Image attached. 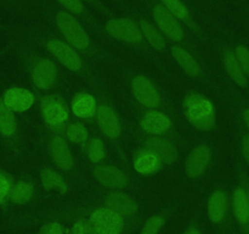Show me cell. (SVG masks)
Instances as JSON below:
<instances>
[{"label":"cell","instance_id":"2","mask_svg":"<svg viewBox=\"0 0 249 234\" xmlns=\"http://www.w3.org/2000/svg\"><path fill=\"white\" fill-rule=\"evenodd\" d=\"M56 24L66 39V43L71 46L80 51H85L90 48L89 34L72 14L60 11L56 15Z\"/></svg>","mask_w":249,"mask_h":234},{"label":"cell","instance_id":"32","mask_svg":"<svg viewBox=\"0 0 249 234\" xmlns=\"http://www.w3.org/2000/svg\"><path fill=\"white\" fill-rule=\"evenodd\" d=\"M12 189V180L7 173L0 171V205L5 204Z\"/></svg>","mask_w":249,"mask_h":234},{"label":"cell","instance_id":"34","mask_svg":"<svg viewBox=\"0 0 249 234\" xmlns=\"http://www.w3.org/2000/svg\"><path fill=\"white\" fill-rule=\"evenodd\" d=\"M61 5L66 9V11L70 14L82 15L85 11L84 4L82 0H57Z\"/></svg>","mask_w":249,"mask_h":234},{"label":"cell","instance_id":"5","mask_svg":"<svg viewBox=\"0 0 249 234\" xmlns=\"http://www.w3.org/2000/svg\"><path fill=\"white\" fill-rule=\"evenodd\" d=\"M105 31L112 38L124 43L139 44L143 39L140 26L130 19L109 20L105 26Z\"/></svg>","mask_w":249,"mask_h":234},{"label":"cell","instance_id":"28","mask_svg":"<svg viewBox=\"0 0 249 234\" xmlns=\"http://www.w3.org/2000/svg\"><path fill=\"white\" fill-rule=\"evenodd\" d=\"M66 138L73 144H78V145H83L89 139V131L83 124L82 122H75V123H71L70 126L66 128Z\"/></svg>","mask_w":249,"mask_h":234},{"label":"cell","instance_id":"16","mask_svg":"<svg viewBox=\"0 0 249 234\" xmlns=\"http://www.w3.org/2000/svg\"><path fill=\"white\" fill-rule=\"evenodd\" d=\"M106 207L113 210L122 217L133 216L138 211V204L133 197L119 190L109 193L106 197Z\"/></svg>","mask_w":249,"mask_h":234},{"label":"cell","instance_id":"15","mask_svg":"<svg viewBox=\"0 0 249 234\" xmlns=\"http://www.w3.org/2000/svg\"><path fill=\"white\" fill-rule=\"evenodd\" d=\"M140 127L150 136H164L172 128V121L165 114L153 109L143 115L140 121Z\"/></svg>","mask_w":249,"mask_h":234},{"label":"cell","instance_id":"23","mask_svg":"<svg viewBox=\"0 0 249 234\" xmlns=\"http://www.w3.org/2000/svg\"><path fill=\"white\" fill-rule=\"evenodd\" d=\"M224 67L228 72L229 77L233 80L240 87H246L247 85V76L243 72L237 58H236L233 51H225L224 53Z\"/></svg>","mask_w":249,"mask_h":234},{"label":"cell","instance_id":"10","mask_svg":"<svg viewBox=\"0 0 249 234\" xmlns=\"http://www.w3.org/2000/svg\"><path fill=\"white\" fill-rule=\"evenodd\" d=\"M212 161V150L206 144L197 145L190 151L185 162V172L190 178H198L206 172Z\"/></svg>","mask_w":249,"mask_h":234},{"label":"cell","instance_id":"11","mask_svg":"<svg viewBox=\"0 0 249 234\" xmlns=\"http://www.w3.org/2000/svg\"><path fill=\"white\" fill-rule=\"evenodd\" d=\"M92 175L100 184L109 189H122L125 188L129 183L128 176L121 168L113 165L101 163L94 168Z\"/></svg>","mask_w":249,"mask_h":234},{"label":"cell","instance_id":"27","mask_svg":"<svg viewBox=\"0 0 249 234\" xmlns=\"http://www.w3.org/2000/svg\"><path fill=\"white\" fill-rule=\"evenodd\" d=\"M34 194V185L27 180H21L12 185L11 193H10V200L16 205L27 204L32 199Z\"/></svg>","mask_w":249,"mask_h":234},{"label":"cell","instance_id":"8","mask_svg":"<svg viewBox=\"0 0 249 234\" xmlns=\"http://www.w3.org/2000/svg\"><path fill=\"white\" fill-rule=\"evenodd\" d=\"M58 70L55 62L49 58H40L34 61L31 68V78L34 87L40 90H49L57 82Z\"/></svg>","mask_w":249,"mask_h":234},{"label":"cell","instance_id":"37","mask_svg":"<svg viewBox=\"0 0 249 234\" xmlns=\"http://www.w3.org/2000/svg\"><path fill=\"white\" fill-rule=\"evenodd\" d=\"M242 154L249 166V136H245L242 138Z\"/></svg>","mask_w":249,"mask_h":234},{"label":"cell","instance_id":"26","mask_svg":"<svg viewBox=\"0 0 249 234\" xmlns=\"http://www.w3.org/2000/svg\"><path fill=\"white\" fill-rule=\"evenodd\" d=\"M17 122L12 110L4 104L0 98V133L4 136H12L16 133Z\"/></svg>","mask_w":249,"mask_h":234},{"label":"cell","instance_id":"21","mask_svg":"<svg viewBox=\"0 0 249 234\" xmlns=\"http://www.w3.org/2000/svg\"><path fill=\"white\" fill-rule=\"evenodd\" d=\"M172 55L174 60L177 61L178 65L182 68L185 73H187L191 77H199L202 73L201 66L197 62L196 58L189 53L185 48L180 45H173L172 46Z\"/></svg>","mask_w":249,"mask_h":234},{"label":"cell","instance_id":"13","mask_svg":"<svg viewBox=\"0 0 249 234\" xmlns=\"http://www.w3.org/2000/svg\"><path fill=\"white\" fill-rule=\"evenodd\" d=\"M96 119L102 134L109 139H118L122 134V126L118 115L108 105H100L96 111Z\"/></svg>","mask_w":249,"mask_h":234},{"label":"cell","instance_id":"17","mask_svg":"<svg viewBox=\"0 0 249 234\" xmlns=\"http://www.w3.org/2000/svg\"><path fill=\"white\" fill-rule=\"evenodd\" d=\"M146 148L152 150L160 158L163 165H172L178 160V149L172 141L160 136H151L146 141Z\"/></svg>","mask_w":249,"mask_h":234},{"label":"cell","instance_id":"38","mask_svg":"<svg viewBox=\"0 0 249 234\" xmlns=\"http://www.w3.org/2000/svg\"><path fill=\"white\" fill-rule=\"evenodd\" d=\"M184 234H202V233H201V231H199V229L197 228V227L192 226V227H190V228L187 229V231L185 232Z\"/></svg>","mask_w":249,"mask_h":234},{"label":"cell","instance_id":"19","mask_svg":"<svg viewBox=\"0 0 249 234\" xmlns=\"http://www.w3.org/2000/svg\"><path fill=\"white\" fill-rule=\"evenodd\" d=\"M96 99L88 93H78L74 95L71 102V110L75 117L82 119H90L96 115L97 111Z\"/></svg>","mask_w":249,"mask_h":234},{"label":"cell","instance_id":"25","mask_svg":"<svg viewBox=\"0 0 249 234\" xmlns=\"http://www.w3.org/2000/svg\"><path fill=\"white\" fill-rule=\"evenodd\" d=\"M139 26H140L142 37H145L146 40L148 41V44L153 49H156L157 51L164 50L167 44H165V39L163 37V34L160 33V29L156 28L152 23H150L146 20H141Z\"/></svg>","mask_w":249,"mask_h":234},{"label":"cell","instance_id":"6","mask_svg":"<svg viewBox=\"0 0 249 234\" xmlns=\"http://www.w3.org/2000/svg\"><path fill=\"white\" fill-rule=\"evenodd\" d=\"M152 15L160 33L164 34L170 40L177 41V43L184 40L185 33L181 23L167 9H164L160 4H157L153 6Z\"/></svg>","mask_w":249,"mask_h":234},{"label":"cell","instance_id":"24","mask_svg":"<svg viewBox=\"0 0 249 234\" xmlns=\"http://www.w3.org/2000/svg\"><path fill=\"white\" fill-rule=\"evenodd\" d=\"M40 182L45 190H55L60 194H66L68 190L67 182L65 178L51 168H44L40 172Z\"/></svg>","mask_w":249,"mask_h":234},{"label":"cell","instance_id":"30","mask_svg":"<svg viewBox=\"0 0 249 234\" xmlns=\"http://www.w3.org/2000/svg\"><path fill=\"white\" fill-rule=\"evenodd\" d=\"M160 5L164 9H167L173 16L177 17L178 20L181 21H189L190 14L189 9L181 0H160Z\"/></svg>","mask_w":249,"mask_h":234},{"label":"cell","instance_id":"14","mask_svg":"<svg viewBox=\"0 0 249 234\" xmlns=\"http://www.w3.org/2000/svg\"><path fill=\"white\" fill-rule=\"evenodd\" d=\"M49 151L53 162L62 171L72 170L74 166L73 154L67 140L63 136H56L49 143Z\"/></svg>","mask_w":249,"mask_h":234},{"label":"cell","instance_id":"40","mask_svg":"<svg viewBox=\"0 0 249 234\" xmlns=\"http://www.w3.org/2000/svg\"><path fill=\"white\" fill-rule=\"evenodd\" d=\"M247 193H248V199H249V190H248V192H247Z\"/></svg>","mask_w":249,"mask_h":234},{"label":"cell","instance_id":"29","mask_svg":"<svg viewBox=\"0 0 249 234\" xmlns=\"http://www.w3.org/2000/svg\"><path fill=\"white\" fill-rule=\"evenodd\" d=\"M87 155L90 162L92 163H100L107 157L106 146H105V143L101 138L95 136V138L90 139V141L88 143Z\"/></svg>","mask_w":249,"mask_h":234},{"label":"cell","instance_id":"4","mask_svg":"<svg viewBox=\"0 0 249 234\" xmlns=\"http://www.w3.org/2000/svg\"><path fill=\"white\" fill-rule=\"evenodd\" d=\"M89 222L95 234H121L124 228L123 217L108 207L95 210Z\"/></svg>","mask_w":249,"mask_h":234},{"label":"cell","instance_id":"39","mask_svg":"<svg viewBox=\"0 0 249 234\" xmlns=\"http://www.w3.org/2000/svg\"><path fill=\"white\" fill-rule=\"evenodd\" d=\"M243 119H245V123L247 124V127L249 128V109H246L243 111Z\"/></svg>","mask_w":249,"mask_h":234},{"label":"cell","instance_id":"33","mask_svg":"<svg viewBox=\"0 0 249 234\" xmlns=\"http://www.w3.org/2000/svg\"><path fill=\"white\" fill-rule=\"evenodd\" d=\"M233 53H235L245 75L249 77V49L245 45H238L236 46V50Z\"/></svg>","mask_w":249,"mask_h":234},{"label":"cell","instance_id":"3","mask_svg":"<svg viewBox=\"0 0 249 234\" xmlns=\"http://www.w3.org/2000/svg\"><path fill=\"white\" fill-rule=\"evenodd\" d=\"M40 112L44 122L53 129H60L70 119V110L65 100L57 95L43 97L40 101Z\"/></svg>","mask_w":249,"mask_h":234},{"label":"cell","instance_id":"31","mask_svg":"<svg viewBox=\"0 0 249 234\" xmlns=\"http://www.w3.org/2000/svg\"><path fill=\"white\" fill-rule=\"evenodd\" d=\"M164 222V217L160 216V214L150 217V218L145 222L142 228H141L140 234H158L160 229H162Z\"/></svg>","mask_w":249,"mask_h":234},{"label":"cell","instance_id":"20","mask_svg":"<svg viewBox=\"0 0 249 234\" xmlns=\"http://www.w3.org/2000/svg\"><path fill=\"white\" fill-rule=\"evenodd\" d=\"M229 206L228 194L224 190H215L212 193L207 204L208 217L213 223H220L226 216Z\"/></svg>","mask_w":249,"mask_h":234},{"label":"cell","instance_id":"36","mask_svg":"<svg viewBox=\"0 0 249 234\" xmlns=\"http://www.w3.org/2000/svg\"><path fill=\"white\" fill-rule=\"evenodd\" d=\"M65 233V229L57 222H50V223H46L45 226L41 227V229L39 231L38 234H63Z\"/></svg>","mask_w":249,"mask_h":234},{"label":"cell","instance_id":"18","mask_svg":"<svg viewBox=\"0 0 249 234\" xmlns=\"http://www.w3.org/2000/svg\"><path fill=\"white\" fill-rule=\"evenodd\" d=\"M134 170L143 176H151L158 172L163 166L160 158L150 149L145 148L135 154L133 160Z\"/></svg>","mask_w":249,"mask_h":234},{"label":"cell","instance_id":"9","mask_svg":"<svg viewBox=\"0 0 249 234\" xmlns=\"http://www.w3.org/2000/svg\"><path fill=\"white\" fill-rule=\"evenodd\" d=\"M48 50L50 51L51 55L67 70L72 72H78L82 70L83 61L79 54L75 51L73 46L66 41L60 40V39H50L46 43Z\"/></svg>","mask_w":249,"mask_h":234},{"label":"cell","instance_id":"12","mask_svg":"<svg viewBox=\"0 0 249 234\" xmlns=\"http://www.w3.org/2000/svg\"><path fill=\"white\" fill-rule=\"evenodd\" d=\"M4 104L14 112L28 111L36 101V97L29 89L21 87L9 88L2 95Z\"/></svg>","mask_w":249,"mask_h":234},{"label":"cell","instance_id":"1","mask_svg":"<svg viewBox=\"0 0 249 234\" xmlns=\"http://www.w3.org/2000/svg\"><path fill=\"white\" fill-rule=\"evenodd\" d=\"M186 118L196 129L211 131L215 127V107L213 101L198 93L186 95L184 100Z\"/></svg>","mask_w":249,"mask_h":234},{"label":"cell","instance_id":"22","mask_svg":"<svg viewBox=\"0 0 249 234\" xmlns=\"http://www.w3.org/2000/svg\"><path fill=\"white\" fill-rule=\"evenodd\" d=\"M233 214L238 223L246 226L249 223V199L248 193L243 188L237 187L232 193Z\"/></svg>","mask_w":249,"mask_h":234},{"label":"cell","instance_id":"35","mask_svg":"<svg viewBox=\"0 0 249 234\" xmlns=\"http://www.w3.org/2000/svg\"><path fill=\"white\" fill-rule=\"evenodd\" d=\"M70 234H95L92 231V227L89 221L85 219H79V221L74 222L73 226L71 227Z\"/></svg>","mask_w":249,"mask_h":234},{"label":"cell","instance_id":"7","mask_svg":"<svg viewBox=\"0 0 249 234\" xmlns=\"http://www.w3.org/2000/svg\"><path fill=\"white\" fill-rule=\"evenodd\" d=\"M131 93L143 107L153 110L160 105V92L146 76L136 75L131 79Z\"/></svg>","mask_w":249,"mask_h":234}]
</instances>
